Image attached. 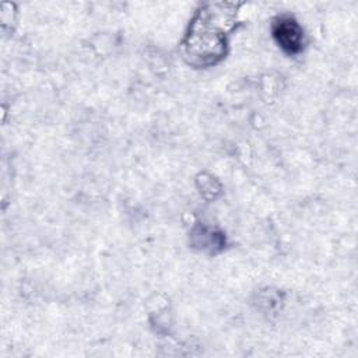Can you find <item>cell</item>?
I'll return each mask as SVG.
<instances>
[{"mask_svg": "<svg viewBox=\"0 0 358 358\" xmlns=\"http://www.w3.org/2000/svg\"><path fill=\"white\" fill-rule=\"evenodd\" d=\"M236 7L231 3H208L196 13L182 42L185 59L192 66L210 67L225 56Z\"/></svg>", "mask_w": 358, "mask_h": 358, "instance_id": "6da1fadb", "label": "cell"}, {"mask_svg": "<svg viewBox=\"0 0 358 358\" xmlns=\"http://www.w3.org/2000/svg\"><path fill=\"white\" fill-rule=\"evenodd\" d=\"M275 43L287 55H298L305 46V34L299 22L291 15H280L271 24Z\"/></svg>", "mask_w": 358, "mask_h": 358, "instance_id": "7a4b0ae2", "label": "cell"}]
</instances>
